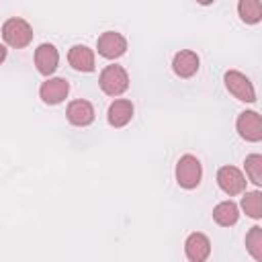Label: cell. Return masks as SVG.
<instances>
[{
	"instance_id": "1",
	"label": "cell",
	"mask_w": 262,
	"mask_h": 262,
	"mask_svg": "<svg viewBox=\"0 0 262 262\" xmlns=\"http://www.w3.org/2000/svg\"><path fill=\"white\" fill-rule=\"evenodd\" d=\"M2 39L8 47L23 49L33 41V29L25 18L12 16V18L4 20V25H2Z\"/></svg>"
},
{
	"instance_id": "2",
	"label": "cell",
	"mask_w": 262,
	"mask_h": 262,
	"mask_svg": "<svg viewBox=\"0 0 262 262\" xmlns=\"http://www.w3.org/2000/svg\"><path fill=\"white\" fill-rule=\"evenodd\" d=\"M98 84H100V90L106 94V96H121L127 88H129V74L123 66H106L102 72H100V78H98Z\"/></svg>"
},
{
	"instance_id": "3",
	"label": "cell",
	"mask_w": 262,
	"mask_h": 262,
	"mask_svg": "<svg viewBox=\"0 0 262 262\" xmlns=\"http://www.w3.org/2000/svg\"><path fill=\"white\" fill-rule=\"evenodd\" d=\"M201 178H203V166L199 158L192 154H184L176 164V182L182 188L192 190L201 184Z\"/></svg>"
},
{
	"instance_id": "4",
	"label": "cell",
	"mask_w": 262,
	"mask_h": 262,
	"mask_svg": "<svg viewBox=\"0 0 262 262\" xmlns=\"http://www.w3.org/2000/svg\"><path fill=\"white\" fill-rule=\"evenodd\" d=\"M223 80H225V88L237 100H242V102H256V90H254V86H252V82H250V78L246 74H242L237 70H229V72H225Z\"/></svg>"
},
{
	"instance_id": "5",
	"label": "cell",
	"mask_w": 262,
	"mask_h": 262,
	"mask_svg": "<svg viewBox=\"0 0 262 262\" xmlns=\"http://www.w3.org/2000/svg\"><path fill=\"white\" fill-rule=\"evenodd\" d=\"M246 176L242 174L239 168L235 166H221L217 170V184L219 188L229 194V196H235V194H242L246 190Z\"/></svg>"
},
{
	"instance_id": "6",
	"label": "cell",
	"mask_w": 262,
	"mask_h": 262,
	"mask_svg": "<svg viewBox=\"0 0 262 262\" xmlns=\"http://www.w3.org/2000/svg\"><path fill=\"white\" fill-rule=\"evenodd\" d=\"M96 49H98V55H102L104 59H119L127 51V39L121 33L106 31L98 37Z\"/></svg>"
},
{
	"instance_id": "7",
	"label": "cell",
	"mask_w": 262,
	"mask_h": 262,
	"mask_svg": "<svg viewBox=\"0 0 262 262\" xmlns=\"http://www.w3.org/2000/svg\"><path fill=\"white\" fill-rule=\"evenodd\" d=\"M235 129L239 133L242 139L256 143L262 139V119L256 111H244L239 113L237 121H235Z\"/></svg>"
},
{
	"instance_id": "8",
	"label": "cell",
	"mask_w": 262,
	"mask_h": 262,
	"mask_svg": "<svg viewBox=\"0 0 262 262\" xmlns=\"http://www.w3.org/2000/svg\"><path fill=\"white\" fill-rule=\"evenodd\" d=\"M57 63H59V53L55 49V45L51 43H41L37 49H35V66L39 70V74L43 76H51L55 70H57Z\"/></svg>"
},
{
	"instance_id": "9",
	"label": "cell",
	"mask_w": 262,
	"mask_h": 262,
	"mask_svg": "<svg viewBox=\"0 0 262 262\" xmlns=\"http://www.w3.org/2000/svg\"><path fill=\"white\" fill-rule=\"evenodd\" d=\"M184 252H186V258L190 262H205L211 254V242L205 233H190L184 242Z\"/></svg>"
},
{
	"instance_id": "10",
	"label": "cell",
	"mask_w": 262,
	"mask_h": 262,
	"mask_svg": "<svg viewBox=\"0 0 262 262\" xmlns=\"http://www.w3.org/2000/svg\"><path fill=\"white\" fill-rule=\"evenodd\" d=\"M68 92H70V84L63 78H49L39 88V96L45 104H59L68 96Z\"/></svg>"
},
{
	"instance_id": "11",
	"label": "cell",
	"mask_w": 262,
	"mask_h": 262,
	"mask_svg": "<svg viewBox=\"0 0 262 262\" xmlns=\"http://www.w3.org/2000/svg\"><path fill=\"white\" fill-rule=\"evenodd\" d=\"M66 117L76 127H88L94 121V106L88 100H82V98L72 100L66 108Z\"/></svg>"
},
{
	"instance_id": "12",
	"label": "cell",
	"mask_w": 262,
	"mask_h": 262,
	"mask_svg": "<svg viewBox=\"0 0 262 262\" xmlns=\"http://www.w3.org/2000/svg\"><path fill=\"white\" fill-rule=\"evenodd\" d=\"M199 63H201V59H199V55H196L194 51L182 49V51H178V53L174 55V59H172V70H174V74H176L178 78H192V76L199 72Z\"/></svg>"
},
{
	"instance_id": "13",
	"label": "cell",
	"mask_w": 262,
	"mask_h": 262,
	"mask_svg": "<svg viewBox=\"0 0 262 262\" xmlns=\"http://www.w3.org/2000/svg\"><path fill=\"white\" fill-rule=\"evenodd\" d=\"M133 117V102L127 98H117L111 102L106 111V119L111 127H125Z\"/></svg>"
},
{
	"instance_id": "14",
	"label": "cell",
	"mask_w": 262,
	"mask_h": 262,
	"mask_svg": "<svg viewBox=\"0 0 262 262\" xmlns=\"http://www.w3.org/2000/svg\"><path fill=\"white\" fill-rule=\"evenodd\" d=\"M68 61L78 72H94V51L86 45H74L68 53Z\"/></svg>"
},
{
	"instance_id": "15",
	"label": "cell",
	"mask_w": 262,
	"mask_h": 262,
	"mask_svg": "<svg viewBox=\"0 0 262 262\" xmlns=\"http://www.w3.org/2000/svg\"><path fill=\"white\" fill-rule=\"evenodd\" d=\"M213 219L221 227H231L239 219V209H237V205L233 201H223L213 209Z\"/></svg>"
},
{
	"instance_id": "16",
	"label": "cell",
	"mask_w": 262,
	"mask_h": 262,
	"mask_svg": "<svg viewBox=\"0 0 262 262\" xmlns=\"http://www.w3.org/2000/svg\"><path fill=\"white\" fill-rule=\"evenodd\" d=\"M237 12L239 18L246 25H256L262 20V4L260 0H239L237 2Z\"/></svg>"
},
{
	"instance_id": "17",
	"label": "cell",
	"mask_w": 262,
	"mask_h": 262,
	"mask_svg": "<svg viewBox=\"0 0 262 262\" xmlns=\"http://www.w3.org/2000/svg\"><path fill=\"white\" fill-rule=\"evenodd\" d=\"M242 209L248 217L252 219H260L262 217V192L260 190H252L246 192L242 196Z\"/></svg>"
},
{
	"instance_id": "18",
	"label": "cell",
	"mask_w": 262,
	"mask_h": 262,
	"mask_svg": "<svg viewBox=\"0 0 262 262\" xmlns=\"http://www.w3.org/2000/svg\"><path fill=\"white\" fill-rule=\"evenodd\" d=\"M246 248L252 254L254 260L262 262V227L254 225L248 233H246Z\"/></svg>"
},
{
	"instance_id": "19",
	"label": "cell",
	"mask_w": 262,
	"mask_h": 262,
	"mask_svg": "<svg viewBox=\"0 0 262 262\" xmlns=\"http://www.w3.org/2000/svg\"><path fill=\"white\" fill-rule=\"evenodd\" d=\"M244 166H246V176L256 186H262V156L260 154H250L246 158Z\"/></svg>"
},
{
	"instance_id": "20",
	"label": "cell",
	"mask_w": 262,
	"mask_h": 262,
	"mask_svg": "<svg viewBox=\"0 0 262 262\" xmlns=\"http://www.w3.org/2000/svg\"><path fill=\"white\" fill-rule=\"evenodd\" d=\"M6 59V47L4 45H0V63Z\"/></svg>"
},
{
	"instance_id": "21",
	"label": "cell",
	"mask_w": 262,
	"mask_h": 262,
	"mask_svg": "<svg viewBox=\"0 0 262 262\" xmlns=\"http://www.w3.org/2000/svg\"><path fill=\"white\" fill-rule=\"evenodd\" d=\"M196 2H199V4H203V6H207V4H211L213 0H196Z\"/></svg>"
}]
</instances>
